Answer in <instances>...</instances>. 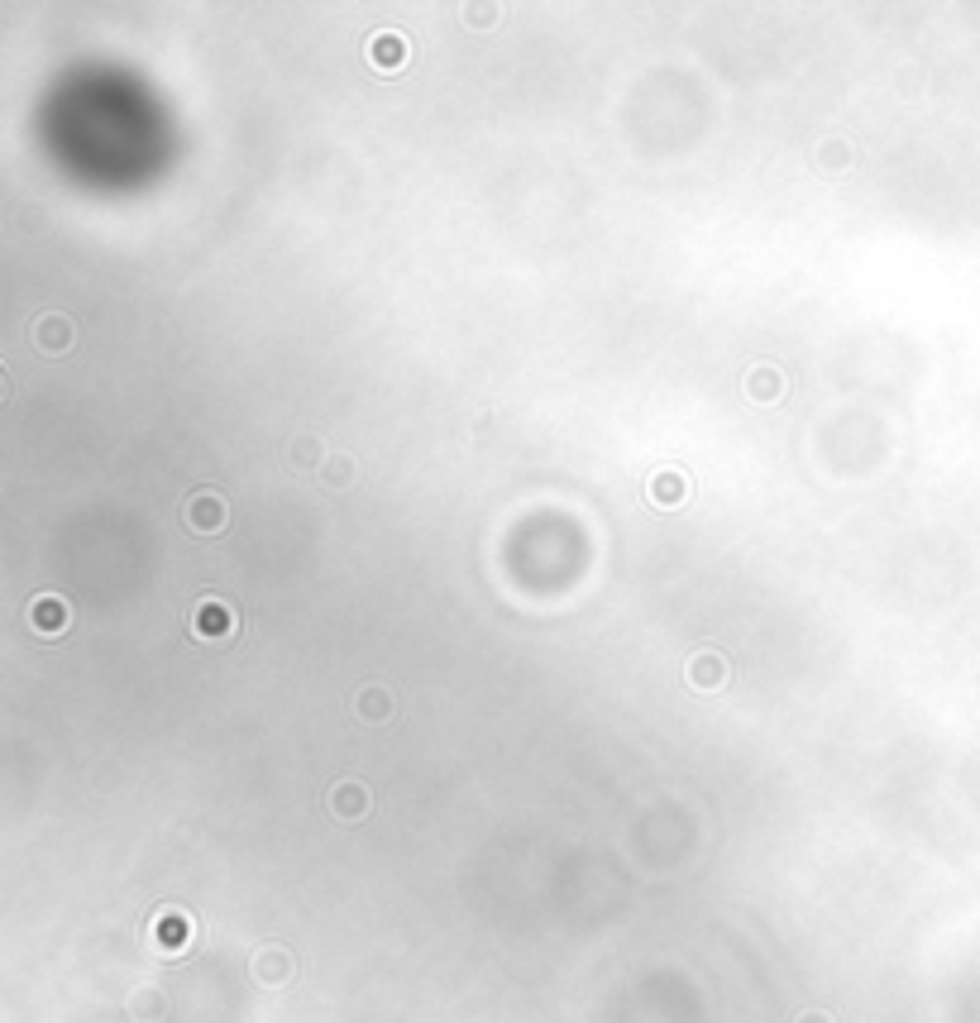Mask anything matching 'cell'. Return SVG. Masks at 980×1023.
Returning <instances> with one entry per match:
<instances>
[{
    "label": "cell",
    "mask_w": 980,
    "mask_h": 1023,
    "mask_svg": "<svg viewBox=\"0 0 980 1023\" xmlns=\"http://www.w3.org/2000/svg\"><path fill=\"white\" fill-rule=\"evenodd\" d=\"M182 522H187V531H196V536H220V531L230 526V507H225V498H220L216 488H196L192 498L182 502Z\"/></svg>",
    "instance_id": "1"
},
{
    "label": "cell",
    "mask_w": 980,
    "mask_h": 1023,
    "mask_svg": "<svg viewBox=\"0 0 980 1023\" xmlns=\"http://www.w3.org/2000/svg\"><path fill=\"white\" fill-rule=\"evenodd\" d=\"M192 632L201 636V641H235L240 617H235V608H225L220 598H201L192 612Z\"/></svg>",
    "instance_id": "2"
},
{
    "label": "cell",
    "mask_w": 980,
    "mask_h": 1023,
    "mask_svg": "<svg viewBox=\"0 0 980 1023\" xmlns=\"http://www.w3.org/2000/svg\"><path fill=\"white\" fill-rule=\"evenodd\" d=\"M29 340L39 349H48V354H67V349L77 345V330H72V321H67L63 311H48V316H39V321L29 326Z\"/></svg>",
    "instance_id": "3"
},
{
    "label": "cell",
    "mask_w": 980,
    "mask_h": 1023,
    "mask_svg": "<svg viewBox=\"0 0 980 1023\" xmlns=\"http://www.w3.org/2000/svg\"><path fill=\"white\" fill-rule=\"evenodd\" d=\"M684 679L694 684V689H722L727 679H732V665L722 660L718 651H698V655H689V665H684Z\"/></svg>",
    "instance_id": "4"
},
{
    "label": "cell",
    "mask_w": 980,
    "mask_h": 1023,
    "mask_svg": "<svg viewBox=\"0 0 980 1023\" xmlns=\"http://www.w3.org/2000/svg\"><path fill=\"white\" fill-rule=\"evenodd\" d=\"M292 971H297V961H292V952H287V947H259V952H254V980H259V985H268V990L287 985V980H292Z\"/></svg>",
    "instance_id": "5"
},
{
    "label": "cell",
    "mask_w": 980,
    "mask_h": 1023,
    "mask_svg": "<svg viewBox=\"0 0 980 1023\" xmlns=\"http://www.w3.org/2000/svg\"><path fill=\"white\" fill-rule=\"evenodd\" d=\"M330 813L345 818V823H359V818L369 813V789H364L359 780H340L335 789H330Z\"/></svg>",
    "instance_id": "6"
},
{
    "label": "cell",
    "mask_w": 980,
    "mask_h": 1023,
    "mask_svg": "<svg viewBox=\"0 0 980 1023\" xmlns=\"http://www.w3.org/2000/svg\"><path fill=\"white\" fill-rule=\"evenodd\" d=\"M746 397L761 402V407H775L784 397V373L775 369V364H756V369L746 373Z\"/></svg>",
    "instance_id": "7"
},
{
    "label": "cell",
    "mask_w": 980,
    "mask_h": 1023,
    "mask_svg": "<svg viewBox=\"0 0 980 1023\" xmlns=\"http://www.w3.org/2000/svg\"><path fill=\"white\" fill-rule=\"evenodd\" d=\"M369 63L378 67V72H402V63H407V39H402V34H373Z\"/></svg>",
    "instance_id": "8"
},
{
    "label": "cell",
    "mask_w": 980,
    "mask_h": 1023,
    "mask_svg": "<svg viewBox=\"0 0 980 1023\" xmlns=\"http://www.w3.org/2000/svg\"><path fill=\"white\" fill-rule=\"evenodd\" d=\"M168 1014V995L158 990V985H139L130 995V1019L134 1023H158Z\"/></svg>",
    "instance_id": "9"
},
{
    "label": "cell",
    "mask_w": 980,
    "mask_h": 1023,
    "mask_svg": "<svg viewBox=\"0 0 980 1023\" xmlns=\"http://www.w3.org/2000/svg\"><path fill=\"white\" fill-rule=\"evenodd\" d=\"M646 493H651L655 502H665V507H675V502H684L694 493V483L684 479V474H675V469H660V474L646 483Z\"/></svg>",
    "instance_id": "10"
},
{
    "label": "cell",
    "mask_w": 980,
    "mask_h": 1023,
    "mask_svg": "<svg viewBox=\"0 0 980 1023\" xmlns=\"http://www.w3.org/2000/svg\"><path fill=\"white\" fill-rule=\"evenodd\" d=\"M354 713H359L364 722H388L392 718V694L383 689V684H369V689L354 694Z\"/></svg>",
    "instance_id": "11"
},
{
    "label": "cell",
    "mask_w": 980,
    "mask_h": 1023,
    "mask_svg": "<svg viewBox=\"0 0 980 1023\" xmlns=\"http://www.w3.org/2000/svg\"><path fill=\"white\" fill-rule=\"evenodd\" d=\"M847 163H851V144H847V139H823V144H818V153H813V168H818L823 177H837Z\"/></svg>",
    "instance_id": "12"
},
{
    "label": "cell",
    "mask_w": 980,
    "mask_h": 1023,
    "mask_svg": "<svg viewBox=\"0 0 980 1023\" xmlns=\"http://www.w3.org/2000/svg\"><path fill=\"white\" fill-rule=\"evenodd\" d=\"M354 479H359V459L354 455H330L326 464H321V483L335 488V493H340V488H354Z\"/></svg>",
    "instance_id": "13"
},
{
    "label": "cell",
    "mask_w": 980,
    "mask_h": 1023,
    "mask_svg": "<svg viewBox=\"0 0 980 1023\" xmlns=\"http://www.w3.org/2000/svg\"><path fill=\"white\" fill-rule=\"evenodd\" d=\"M187 937H192V923H187L182 914H173V909L158 914V947H163V952H182Z\"/></svg>",
    "instance_id": "14"
},
{
    "label": "cell",
    "mask_w": 980,
    "mask_h": 1023,
    "mask_svg": "<svg viewBox=\"0 0 980 1023\" xmlns=\"http://www.w3.org/2000/svg\"><path fill=\"white\" fill-rule=\"evenodd\" d=\"M29 622H34V627H39L44 636H53V632H58V627L67 622V608L58 603V598H39V603L29 608Z\"/></svg>",
    "instance_id": "15"
},
{
    "label": "cell",
    "mask_w": 980,
    "mask_h": 1023,
    "mask_svg": "<svg viewBox=\"0 0 980 1023\" xmlns=\"http://www.w3.org/2000/svg\"><path fill=\"white\" fill-rule=\"evenodd\" d=\"M326 450H321V440L316 436H302L297 440V445H292V464H297V469H316V474H321V464H326Z\"/></svg>",
    "instance_id": "16"
},
{
    "label": "cell",
    "mask_w": 980,
    "mask_h": 1023,
    "mask_svg": "<svg viewBox=\"0 0 980 1023\" xmlns=\"http://www.w3.org/2000/svg\"><path fill=\"white\" fill-rule=\"evenodd\" d=\"M799 1023H832L828 1014H818V1009H808V1014H799Z\"/></svg>",
    "instance_id": "17"
}]
</instances>
